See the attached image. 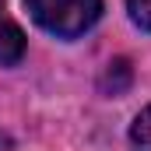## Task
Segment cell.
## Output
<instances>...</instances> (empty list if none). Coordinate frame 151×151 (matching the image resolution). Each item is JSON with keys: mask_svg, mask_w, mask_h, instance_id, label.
<instances>
[{"mask_svg": "<svg viewBox=\"0 0 151 151\" xmlns=\"http://www.w3.org/2000/svg\"><path fill=\"white\" fill-rule=\"evenodd\" d=\"M25 7L35 25L60 39L84 35L102 14V0H25Z\"/></svg>", "mask_w": 151, "mask_h": 151, "instance_id": "cell-1", "label": "cell"}, {"mask_svg": "<svg viewBox=\"0 0 151 151\" xmlns=\"http://www.w3.org/2000/svg\"><path fill=\"white\" fill-rule=\"evenodd\" d=\"M21 56H25V32L7 18L0 4V63H18Z\"/></svg>", "mask_w": 151, "mask_h": 151, "instance_id": "cell-2", "label": "cell"}, {"mask_svg": "<svg viewBox=\"0 0 151 151\" xmlns=\"http://www.w3.org/2000/svg\"><path fill=\"white\" fill-rule=\"evenodd\" d=\"M130 144H134V151H151V106L137 116V123L130 130Z\"/></svg>", "mask_w": 151, "mask_h": 151, "instance_id": "cell-3", "label": "cell"}, {"mask_svg": "<svg viewBox=\"0 0 151 151\" xmlns=\"http://www.w3.org/2000/svg\"><path fill=\"white\" fill-rule=\"evenodd\" d=\"M127 11H130V18H134L137 28L151 32V0H127Z\"/></svg>", "mask_w": 151, "mask_h": 151, "instance_id": "cell-4", "label": "cell"}]
</instances>
